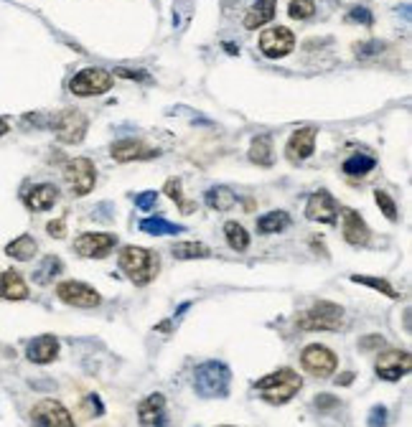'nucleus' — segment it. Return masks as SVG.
<instances>
[{
    "mask_svg": "<svg viewBox=\"0 0 412 427\" xmlns=\"http://www.w3.org/2000/svg\"><path fill=\"white\" fill-rule=\"evenodd\" d=\"M46 231H49L51 236L61 239V236H66V222H64V219H54V222L46 224Z\"/></svg>",
    "mask_w": 412,
    "mask_h": 427,
    "instance_id": "obj_39",
    "label": "nucleus"
},
{
    "mask_svg": "<svg viewBox=\"0 0 412 427\" xmlns=\"http://www.w3.org/2000/svg\"><path fill=\"white\" fill-rule=\"evenodd\" d=\"M165 193H168V198H173V201H176L178 209L184 211V214H191V211L196 209V204L186 201L184 193H181V179H168V181H165Z\"/></svg>",
    "mask_w": 412,
    "mask_h": 427,
    "instance_id": "obj_33",
    "label": "nucleus"
},
{
    "mask_svg": "<svg viewBox=\"0 0 412 427\" xmlns=\"http://www.w3.org/2000/svg\"><path fill=\"white\" fill-rule=\"evenodd\" d=\"M249 160L257 166H273V138L270 135H257L249 145Z\"/></svg>",
    "mask_w": 412,
    "mask_h": 427,
    "instance_id": "obj_24",
    "label": "nucleus"
},
{
    "mask_svg": "<svg viewBox=\"0 0 412 427\" xmlns=\"http://www.w3.org/2000/svg\"><path fill=\"white\" fill-rule=\"evenodd\" d=\"M300 387H303V379L293 369H278L273 374L262 376L260 382H254V389L262 392L265 402H270V404H286V402H290L300 392Z\"/></svg>",
    "mask_w": 412,
    "mask_h": 427,
    "instance_id": "obj_2",
    "label": "nucleus"
},
{
    "mask_svg": "<svg viewBox=\"0 0 412 427\" xmlns=\"http://www.w3.org/2000/svg\"><path fill=\"white\" fill-rule=\"evenodd\" d=\"M375 198H377V206L382 209V214H384L389 222H397V204H394V198L389 196L387 191H377Z\"/></svg>",
    "mask_w": 412,
    "mask_h": 427,
    "instance_id": "obj_35",
    "label": "nucleus"
},
{
    "mask_svg": "<svg viewBox=\"0 0 412 427\" xmlns=\"http://www.w3.org/2000/svg\"><path fill=\"white\" fill-rule=\"evenodd\" d=\"M25 356L31 359L33 363H51L59 356V338L51 336V333L33 338L28 349H25Z\"/></svg>",
    "mask_w": 412,
    "mask_h": 427,
    "instance_id": "obj_18",
    "label": "nucleus"
},
{
    "mask_svg": "<svg viewBox=\"0 0 412 427\" xmlns=\"http://www.w3.org/2000/svg\"><path fill=\"white\" fill-rule=\"evenodd\" d=\"M290 224V219H288L286 211H270V214H262L260 219H257V231L260 234H278V231H283Z\"/></svg>",
    "mask_w": 412,
    "mask_h": 427,
    "instance_id": "obj_27",
    "label": "nucleus"
},
{
    "mask_svg": "<svg viewBox=\"0 0 412 427\" xmlns=\"http://www.w3.org/2000/svg\"><path fill=\"white\" fill-rule=\"evenodd\" d=\"M387 425V407H372L369 412V427H384Z\"/></svg>",
    "mask_w": 412,
    "mask_h": 427,
    "instance_id": "obj_37",
    "label": "nucleus"
},
{
    "mask_svg": "<svg viewBox=\"0 0 412 427\" xmlns=\"http://www.w3.org/2000/svg\"><path fill=\"white\" fill-rule=\"evenodd\" d=\"M295 325L300 331H341L343 328V308L329 300H318L316 306L298 313Z\"/></svg>",
    "mask_w": 412,
    "mask_h": 427,
    "instance_id": "obj_4",
    "label": "nucleus"
},
{
    "mask_svg": "<svg viewBox=\"0 0 412 427\" xmlns=\"http://www.w3.org/2000/svg\"><path fill=\"white\" fill-rule=\"evenodd\" d=\"M64 181L69 184L74 196H87L97 184V168L89 158H74L64 168Z\"/></svg>",
    "mask_w": 412,
    "mask_h": 427,
    "instance_id": "obj_6",
    "label": "nucleus"
},
{
    "mask_svg": "<svg viewBox=\"0 0 412 427\" xmlns=\"http://www.w3.org/2000/svg\"><path fill=\"white\" fill-rule=\"evenodd\" d=\"M339 206L334 201L329 191H316L311 198H308V206H305V217L311 222H321V224H334L336 222Z\"/></svg>",
    "mask_w": 412,
    "mask_h": 427,
    "instance_id": "obj_14",
    "label": "nucleus"
},
{
    "mask_svg": "<svg viewBox=\"0 0 412 427\" xmlns=\"http://www.w3.org/2000/svg\"><path fill=\"white\" fill-rule=\"evenodd\" d=\"M120 270L130 277V282L135 285H148V282L158 275V267H160V260L155 252L146 247H133V244H127V247L120 249Z\"/></svg>",
    "mask_w": 412,
    "mask_h": 427,
    "instance_id": "obj_1",
    "label": "nucleus"
},
{
    "mask_svg": "<svg viewBox=\"0 0 412 427\" xmlns=\"http://www.w3.org/2000/svg\"><path fill=\"white\" fill-rule=\"evenodd\" d=\"M351 282H359V285H367L372 290H379L382 295L387 298H400V293L392 287V282H387L384 277H367V275H351Z\"/></svg>",
    "mask_w": 412,
    "mask_h": 427,
    "instance_id": "obj_32",
    "label": "nucleus"
},
{
    "mask_svg": "<svg viewBox=\"0 0 412 427\" xmlns=\"http://www.w3.org/2000/svg\"><path fill=\"white\" fill-rule=\"evenodd\" d=\"M211 249L201 242H178L173 244V257L176 260H201V257H209Z\"/></svg>",
    "mask_w": 412,
    "mask_h": 427,
    "instance_id": "obj_30",
    "label": "nucleus"
},
{
    "mask_svg": "<svg viewBox=\"0 0 412 427\" xmlns=\"http://www.w3.org/2000/svg\"><path fill=\"white\" fill-rule=\"evenodd\" d=\"M343 239L354 247H362L369 242V227L354 209H343Z\"/></svg>",
    "mask_w": 412,
    "mask_h": 427,
    "instance_id": "obj_19",
    "label": "nucleus"
},
{
    "mask_svg": "<svg viewBox=\"0 0 412 427\" xmlns=\"http://www.w3.org/2000/svg\"><path fill=\"white\" fill-rule=\"evenodd\" d=\"M275 8H278V0H257L247 11V16H245V28L252 31V28H260L265 23H270L275 18Z\"/></svg>",
    "mask_w": 412,
    "mask_h": 427,
    "instance_id": "obj_22",
    "label": "nucleus"
},
{
    "mask_svg": "<svg viewBox=\"0 0 412 427\" xmlns=\"http://www.w3.org/2000/svg\"><path fill=\"white\" fill-rule=\"evenodd\" d=\"M114 74L122 79H140V82H148V74L143 71H130V69H114Z\"/></svg>",
    "mask_w": 412,
    "mask_h": 427,
    "instance_id": "obj_42",
    "label": "nucleus"
},
{
    "mask_svg": "<svg viewBox=\"0 0 412 427\" xmlns=\"http://www.w3.org/2000/svg\"><path fill=\"white\" fill-rule=\"evenodd\" d=\"M204 201H206L209 209L229 211L237 204V196L232 193V188H227V186H211L209 191H206V196H204Z\"/></svg>",
    "mask_w": 412,
    "mask_h": 427,
    "instance_id": "obj_23",
    "label": "nucleus"
},
{
    "mask_svg": "<svg viewBox=\"0 0 412 427\" xmlns=\"http://www.w3.org/2000/svg\"><path fill=\"white\" fill-rule=\"evenodd\" d=\"M57 295L61 303L74 308H97L102 303V295L97 293L95 287H89L87 282H79V280L59 282Z\"/></svg>",
    "mask_w": 412,
    "mask_h": 427,
    "instance_id": "obj_9",
    "label": "nucleus"
},
{
    "mask_svg": "<svg viewBox=\"0 0 412 427\" xmlns=\"http://www.w3.org/2000/svg\"><path fill=\"white\" fill-rule=\"evenodd\" d=\"M346 20H359V23H367V26H372V13H369L367 8H351L349 16H346Z\"/></svg>",
    "mask_w": 412,
    "mask_h": 427,
    "instance_id": "obj_38",
    "label": "nucleus"
},
{
    "mask_svg": "<svg viewBox=\"0 0 412 427\" xmlns=\"http://www.w3.org/2000/svg\"><path fill=\"white\" fill-rule=\"evenodd\" d=\"M138 417L143 427H165L168 420H165V399L163 395H151L140 402L138 407Z\"/></svg>",
    "mask_w": 412,
    "mask_h": 427,
    "instance_id": "obj_16",
    "label": "nucleus"
},
{
    "mask_svg": "<svg viewBox=\"0 0 412 427\" xmlns=\"http://www.w3.org/2000/svg\"><path fill=\"white\" fill-rule=\"evenodd\" d=\"M412 369V359L407 351L389 349L384 354H379L377 359V376H382L384 382H400L402 376L410 374Z\"/></svg>",
    "mask_w": 412,
    "mask_h": 427,
    "instance_id": "obj_11",
    "label": "nucleus"
},
{
    "mask_svg": "<svg viewBox=\"0 0 412 427\" xmlns=\"http://www.w3.org/2000/svg\"><path fill=\"white\" fill-rule=\"evenodd\" d=\"M293 20H305L316 13V3L313 0H290V8H288Z\"/></svg>",
    "mask_w": 412,
    "mask_h": 427,
    "instance_id": "obj_34",
    "label": "nucleus"
},
{
    "mask_svg": "<svg viewBox=\"0 0 412 427\" xmlns=\"http://www.w3.org/2000/svg\"><path fill=\"white\" fill-rule=\"evenodd\" d=\"M140 231H146V234L165 236V234H181V231H184V227H181V224L165 222L163 217H153V219H143V222H140Z\"/></svg>",
    "mask_w": 412,
    "mask_h": 427,
    "instance_id": "obj_28",
    "label": "nucleus"
},
{
    "mask_svg": "<svg viewBox=\"0 0 412 427\" xmlns=\"http://www.w3.org/2000/svg\"><path fill=\"white\" fill-rule=\"evenodd\" d=\"M300 363H303V369L308 374L318 376V379H326L336 371V354L326 346H318V344H311L305 346L303 354H300Z\"/></svg>",
    "mask_w": 412,
    "mask_h": 427,
    "instance_id": "obj_8",
    "label": "nucleus"
},
{
    "mask_svg": "<svg viewBox=\"0 0 412 427\" xmlns=\"http://www.w3.org/2000/svg\"><path fill=\"white\" fill-rule=\"evenodd\" d=\"M377 166V160L372 158V155H364V153H356L351 155L349 160H343V173L346 176H351V179H362V176H367V173H372Z\"/></svg>",
    "mask_w": 412,
    "mask_h": 427,
    "instance_id": "obj_26",
    "label": "nucleus"
},
{
    "mask_svg": "<svg viewBox=\"0 0 412 427\" xmlns=\"http://www.w3.org/2000/svg\"><path fill=\"white\" fill-rule=\"evenodd\" d=\"M36 252H38L36 239H33V236H28V234H20L18 239H13V242L6 247V255L13 257V260H20V262L31 260Z\"/></svg>",
    "mask_w": 412,
    "mask_h": 427,
    "instance_id": "obj_25",
    "label": "nucleus"
},
{
    "mask_svg": "<svg viewBox=\"0 0 412 427\" xmlns=\"http://www.w3.org/2000/svg\"><path fill=\"white\" fill-rule=\"evenodd\" d=\"M31 420L36 427H76L69 409L57 399H41L31 409Z\"/></svg>",
    "mask_w": 412,
    "mask_h": 427,
    "instance_id": "obj_10",
    "label": "nucleus"
},
{
    "mask_svg": "<svg viewBox=\"0 0 412 427\" xmlns=\"http://www.w3.org/2000/svg\"><path fill=\"white\" fill-rule=\"evenodd\" d=\"M25 206L33 211H46L59 201V188L54 184H38L25 193Z\"/></svg>",
    "mask_w": 412,
    "mask_h": 427,
    "instance_id": "obj_20",
    "label": "nucleus"
},
{
    "mask_svg": "<svg viewBox=\"0 0 412 427\" xmlns=\"http://www.w3.org/2000/svg\"><path fill=\"white\" fill-rule=\"evenodd\" d=\"M229 384H232V371L222 361H206L194 371V389L199 397H206V399L227 397Z\"/></svg>",
    "mask_w": 412,
    "mask_h": 427,
    "instance_id": "obj_3",
    "label": "nucleus"
},
{
    "mask_svg": "<svg viewBox=\"0 0 412 427\" xmlns=\"http://www.w3.org/2000/svg\"><path fill=\"white\" fill-rule=\"evenodd\" d=\"M313 404H316L318 409H334V407H339V399L331 395H318Z\"/></svg>",
    "mask_w": 412,
    "mask_h": 427,
    "instance_id": "obj_40",
    "label": "nucleus"
},
{
    "mask_svg": "<svg viewBox=\"0 0 412 427\" xmlns=\"http://www.w3.org/2000/svg\"><path fill=\"white\" fill-rule=\"evenodd\" d=\"M0 295L6 300H23L28 298V285L16 270H6L0 275Z\"/></svg>",
    "mask_w": 412,
    "mask_h": 427,
    "instance_id": "obj_21",
    "label": "nucleus"
},
{
    "mask_svg": "<svg viewBox=\"0 0 412 427\" xmlns=\"http://www.w3.org/2000/svg\"><path fill=\"white\" fill-rule=\"evenodd\" d=\"M313 145H316V128H300L290 135V140L286 145L288 160L293 163H300V160L311 158Z\"/></svg>",
    "mask_w": 412,
    "mask_h": 427,
    "instance_id": "obj_15",
    "label": "nucleus"
},
{
    "mask_svg": "<svg viewBox=\"0 0 412 427\" xmlns=\"http://www.w3.org/2000/svg\"><path fill=\"white\" fill-rule=\"evenodd\" d=\"M59 272H61V260L54 257V255H49V257H44V262H41L38 270L33 272V280H36L38 285H49Z\"/></svg>",
    "mask_w": 412,
    "mask_h": 427,
    "instance_id": "obj_31",
    "label": "nucleus"
},
{
    "mask_svg": "<svg viewBox=\"0 0 412 427\" xmlns=\"http://www.w3.org/2000/svg\"><path fill=\"white\" fill-rule=\"evenodd\" d=\"M382 49H384V44H379V41H372V44L359 46V49H356V54H359V56H375V54L382 52Z\"/></svg>",
    "mask_w": 412,
    "mask_h": 427,
    "instance_id": "obj_41",
    "label": "nucleus"
},
{
    "mask_svg": "<svg viewBox=\"0 0 412 427\" xmlns=\"http://www.w3.org/2000/svg\"><path fill=\"white\" fill-rule=\"evenodd\" d=\"M51 128L57 133V138L66 145H76L84 140L87 135V115L82 109H64L51 120Z\"/></svg>",
    "mask_w": 412,
    "mask_h": 427,
    "instance_id": "obj_5",
    "label": "nucleus"
},
{
    "mask_svg": "<svg viewBox=\"0 0 412 427\" xmlns=\"http://www.w3.org/2000/svg\"><path fill=\"white\" fill-rule=\"evenodd\" d=\"M6 133H8V122L3 120V117H0V138H3Z\"/></svg>",
    "mask_w": 412,
    "mask_h": 427,
    "instance_id": "obj_45",
    "label": "nucleus"
},
{
    "mask_svg": "<svg viewBox=\"0 0 412 427\" xmlns=\"http://www.w3.org/2000/svg\"><path fill=\"white\" fill-rule=\"evenodd\" d=\"M110 87H112V74H110V71H105V69H95V66L82 69L69 82L71 95H76V97L105 95V92H110Z\"/></svg>",
    "mask_w": 412,
    "mask_h": 427,
    "instance_id": "obj_7",
    "label": "nucleus"
},
{
    "mask_svg": "<svg viewBox=\"0 0 412 427\" xmlns=\"http://www.w3.org/2000/svg\"><path fill=\"white\" fill-rule=\"evenodd\" d=\"M117 244V236L107 234V231H95V234H79L74 239V249L79 252L82 257H107L110 252L114 249Z\"/></svg>",
    "mask_w": 412,
    "mask_h": 427,
    "instance_id": "obj_13",
    "label": "nucleus"
},
{
    "mask_svg": "<svg viewBox=\"0 0 412 427\" xmlns=\"http://www.w3.org/2000/svg\"><path fill=\"white\" fill-rule=\"evenodd\" d=\"M112 158L117 163H130V160H148L158 158V150L148 148L146 143L140 140H120L112 145Z\"/></svg>",
    "mask_w": 412,
    "mask_h": 427,
    "instance_id": "obj_17",
    "label": "nucleus"
},
{
    "mask_svg": "<svg viewBox=\"0 0 412 427\" xmlns=\"http://www.w3.org/2000/svg\"><path fill=\"white\" fill-rule=\"evenodd\" d=\"M293 46H295V36L288 31L286 26H278V28H267L262 31L260 36V49L265 56L270 59H283L293 52Z\"/></svg>",
    "mask_w": 412,
    "mask_h": 427,
    "instance_id": "obj_12",
    "label": "nucleus"
},
{
    "mask_svg": "<svg viewBox=\"0 0 412 427\" xmlns=\"http://www.w3.org/2000/svg\"><path fill=\"white\" fill-rule=\"evenodd\" d=\"M224 236H227V244L237 252H245L249 247V234L247 229L237 222H227L224 224Z\"/></svg>",
    "mask_w": 412,
    "mask_h": 427,
    "instance_id": "obj_29",
    "label": "nucleus"
},
{
    "mask_svg": "<svg viewBox=\"0 0 412 427\" xmlns=\"http://www.w3.org/2000/svg\"><path fill=\"white\" fill-rule=\"evenodd\" d=\"M384 346V338L382 336H369V338H364L362 341V349L364 351H369V349H382Z\"/></svg>",
    "mask_w": 412,
    "mask_h": 427,
    "instance_id": "obj_43",
    "label": "nucleus"
},
{
    "mask_svg": "<svg viewBox=\"0 0 412 427\" xmlns=\"http://www.w3.org/2000/svg\"><path fill=\"white\" fill-rule=\"evenodd\" d=\"M351 382H354V374H351V371H343V374L336 379V384H343V387H346V384H351Z\"/></svg>",
    "mask_w": 412,
    "mask_h": 427,
    "instance_id": "obj_44",
    "label": "nucleus"
},
{
    "mask_svg": "<svg viewBox=\"0 0 412 427\" xmlns=\"http://www.w3.org/2000/svg\"><path fill=\"white\" fill-rule=\"evenodd\" d=\"M155 201H158V193L155 191H143V193L135 196V206L143 209V211H151L153 206H155Z\"/></svg>",
    "mask_w": 412,
    "mask_h": 427,
    "instance_id": "obj_36",
    "label": "nucleus"
}]
</instances>
